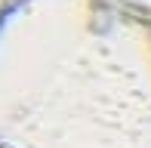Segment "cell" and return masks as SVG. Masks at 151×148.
Returning <instances> with one entry per match:
<instances>
[{
  "instance_id": "1",
  "label": "cell",
  "mask_w": 151,
  "mask_h": 148,
  "mask_svg": "<svg viewBox=\"0 0 151 148\" xmlns=\"http://www.w3.org/2000/svg\"><path fill=\"white\" fill-rule=\"evenodd\" d=\"M0 148H151V22L111 0L0 16Z\"/></svg>"
},
{
  "instance_id": "3",
  "label": "cell",
  "mask_w": 151,
  "mask_h": 148,
  "mask_svg": "<svg viewBox=\"0 0 151 148\" xmlns=\"http://www.w3.org/2000/svg\"><path fill=\"white\" fill-rule=\"evenodd\" d=\"M19 3H25V0H0V16H6L9 9H16Z\"/></svg>"
},
{
  "instance_id": "2",
  "label": "cell",
  "mask_w": 151,
  "mask_h": 148,
  "mask_svg": "<svg viewBox=\"0 0 151 148\" xmlns=\"http://www.w3.org/2000/svg\"><path fill=\"white\" fill-rule=\"evenodd\" d=\"M111 3H117V6H123V9H129V12H136V16L151 22V0H111Z\"/></svg>"
}]
</instances>
